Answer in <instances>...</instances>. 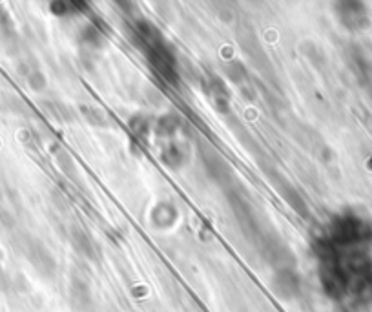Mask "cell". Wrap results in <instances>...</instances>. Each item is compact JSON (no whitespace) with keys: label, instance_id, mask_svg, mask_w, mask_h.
Instances as JSON below:
<instances>
[{"label":"cell","instance_id":"obj_6","mask_svg":"<svg viewBox=\"0 0 372 312\" xmlns=\"http://www.w3.org/2000/svg\"><path fill=\"white\" fill-rule=\"evenodd\" d=\"M274 286L276 291H278L281 296H292L295 291H298L300 282H298V276L294 274V270L281 269V270H276Z\"/></svg>","mask_w":372,"mask_h":312},{"label":"cell","instance_id":"obj_4","mask_svg":"<svg viewBox=\"0 0 372 312\" xmlns=\"http://www.w3.org/2000/svg\"><path fill=\"white\" fill-rule=\"evenodd\" d=\"M26 254L31 265H35V269L40 270L43 274H52L55 270V261H53L52 254L47 252L46 248L40 243H37V241L28 243Z\"/></svg>","mask_w":372,"mask_h":312},{"label":"cell","instance_id":"obj_3","mask_svg":"<svg viewBox=\"0 0 372 312\" xmlns=\"http://www.w3.org/2000/svg\"><path fill=\"white\" fill-rule=\"evenodd\" d=\"M201 159L203 163H205L206 172L212 176V179L218 181L222 186H228V184H230L232 168L228 167L227 161H225L215 150H212L210 146H205V148L201 150Z\"/></svg>","mask_w":372,"mask_h":312},{"label":"cell","instance_id":"obj_2","mask_svg":"<svg viewBox=\"0 0 372 312\" xmlns=\"http://www.w3.org/2000/svg\"><path fill=\"white\" fill-rule=\"evenodd\" d=\"M265 174L269 176V179L272 181V186H276V190H278L279 194H281V197L285 199V203L287 205H291V208L294 210L295 214L298 216H307L308 214V208L307 205H305L303 197L300 196V192L292 186L291 183H288L285 177L279 174L276 168H265Z\"/></svg>","mask_w":372,"mask_h":312},{"label":"cell","instance_id":"obj_9","mask_svg":"<svg viewBox=\"0 0 372 312\" xmlns=\"http://www.w3.org/2000/svg\"><path fill=\"white\" fill-rule=\"evenodd\" d=\"M177 124L179 123H177V119L174 116L163 117L157 124V133L161 137H171L177 132Z\"/></svg>","mask_w":372,"mask_h":312},{"label":"cell","instance_id":"obj_8","mask_svg":"<svg viewBox=\"0 0 372 312\" xmlns=\"http://www.w3.org/2000/svg\"><path fill=\"white\" fill-rule=\"evenodd\" d=\"M181 155L183 154H181L179 148H177L176 145H168L167 148L163 150V161L171 168H177V167H181V165H183L184 159L181 157Z\"/></svg>","mask_w":372,"mask_h":312},{"label":"cell","instance_id":"obj_10","mask_svg":"<svg viewBox=\"0 0 372 312\" xmlns=\"http://www.w3.org/2000/svg\"><path fill=\"white\" fill-rule=\"evenodd\" d=\"M227 73L235 84H241L247 79V69H244V66L241 62H232V66L227 68Z\"/></svg>","mask_w":372,"mask_h":312},{"label":"cell","instance_id":"obj_7","mask_svg":"<svg viewBox=\"0 0 372 312\" xmlns=\"http://www.w3.org/2000/svg\"><path fill=\"white\" fill-rule=\"evenodd\" d=\"M72 241H73V247L77 248L79 252L84 254V256H88V257H91V260H94L95 245L91 243V240H90V238H88V235L84 234V232L73 230L72 232Z\"/></svg>","mask_w":372,"mask_h":312},{"label":"cell","instance_id":"obj_1","mask_svg":"<svg viewBox=\"0 0 372 312\" xmlns=\"http://www.w3.org/2000/svg\"><path fill=\"white\" fill-rule=\"evenodd\" d=\"M135 43L142 50L152 68L170 84H177V62L167 40L161 37L150 22L141 21L135 24Z\"/></svg>","mask_w":372,"mask_h":312},{"label":"cell","instance_id":"obj_5","mask_svg":"<svg viewBox=\"0 0 372 312\" xmlns=\"http://www.w3.org/2000/svg\"><path fill=\"white\" fill-rule=\"evenodd\" d=\"M338 9L339 17H342V22L345 24L346 28H351V30H358V28L365 26V22H367V17H365V9L363 6L359 4H339Z\"/></svg>","mask_w":372,"mask_h":312}]
</instances>
